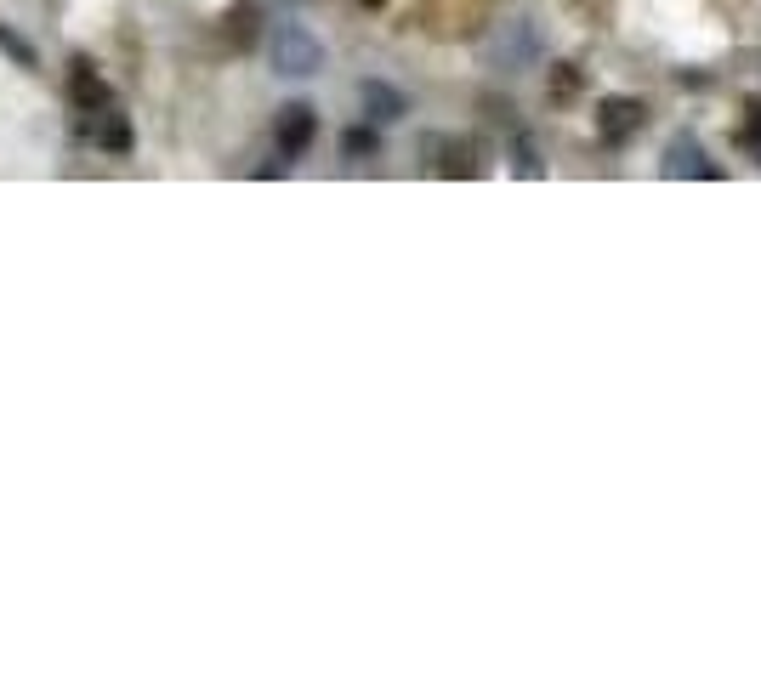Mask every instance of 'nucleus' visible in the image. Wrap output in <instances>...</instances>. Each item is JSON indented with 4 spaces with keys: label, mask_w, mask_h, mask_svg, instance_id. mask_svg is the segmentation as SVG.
Segmentation results:
<instances>
[{
    "label": "nucleus",
    "mask_w": 761,
    "mask_h": 681,
    "mask_svg": "<svg viewBox=\"0 0 761 681\" xmlns=\"http://www.w3.org/2000/svg\"><path fill=\"white\" fill-rule=\"evenodd\" d=\"M512 171H523V176H540L546 165H540V154H534V142H517L512 148Z\"/></svg>",
    "instance_id": "9"
},
{
    "label": "nucleus",
    "mask_w": 761,
    "mask_h": 681,
    "mask_svg": "<svg viewBox=\"0 0 761 681\" xmlns=\"http://www.w3.org/2000/svg\"><path fill=\"white\" fill-rule=\"evenodd\" d=\"M534 52H540V35H534V23H529V18L517 23L506 40H500V63H512V57H517V63H529Z\"/></svg>",
    "instance_id": "6"
},
{
    "label": "nucleus",
    "mask_w": 761,
    "mask_h": 681,
    "mask_svg": "<svg viewBox=\"0 0 761 681\" xmlns=\"http://www.w3.org/2000/svg\"><path fill=\"white\" fill-rule=\"evenodd\" d=\"M279 6H290V0H279Z\"/></svg>",
    "instance_id": "11"
},
{
    "label": "nucleus",
    "mask_w": 761,
    "mask_h": 681,
    "mask_svg": "<svg viewBox=\"0 0 761 681\" xmlns=\"http://www.w3.org/2000/svg\"><path fill=\"white\" fill-rule=\"evenodd\" d=\"M0 52L12 57L18 69H35V63H40V57H35V46H29V40H23L18 29H12V23H0Z\"/></svg>",
    "instance_id": "7"
},
{
    "label": "nucleus",
    "mask_w": 761,
    "mask_h": 681,
    "mask_svg": "<svg viewBox=\"0 0 761 681\" xmlns=\"http://www.w3.org/2000/svg\"><path fill=\"white\" fill-rule=\"evenodd\" d=\"M313 131H319V114H313L307 103L279 108V154H284V159H301V154H307Z\"/></svg>",
    "instance_id": "3"
},
{
    "label": "nucleus",
    "mask_w": 761,
    "mask_h": 681,
    "mask_svg": "<svg viewBox=\"0 0 761 681\" xmlns=\"http://www.w3.org/2000/svg\"><path fill=\"white\" fill-rule=\"evenodd\" d=\"M637 125H642V103H631V97L602 103V137H608V142H625Z\"/></svg>",
    "instance_id": "5"
},
{
    "label": "nucleus",
    "mask_w": 761,
    "mask_h": 681,
    "mask_svg": "<svg viewBox=\"0 0 761 681\" xmlns=\"http://www.w3.org/2000/svg\"><path fill=\"white\" fill-rule=\"evenodd\" d=\"M665 176H716V165H710V154L693 137H676L665 148Z\"/></svg>",
    "instance_id": "4"
},
{
    "label": "nucleus",
    "mask_w": 761,
    "mask_h": 681,
    "mask_svg": "<svg viewBox=\"0 0 761 681\" xmlns=\"http://www.w3.org/2000/svg\"><path fill=\"white\" fill-rule=\"evenodd\" d=\"M267 63H273V74H284V80H307V74L324 69V46H319L313 29L279 23V29L267 35Z\"/></svg>",
    "instance_id": "1"
},
{
    "label": "nucleus",
    "mask_w": 761,
    "mask_h": 681,
    "mask_svg": "<svg viewBox=\"0 0 761 681\" xmlns=\"http://www.w3.org/2000/svg\"><path fill=\"white\" fill-rule=\"evenodd\" d=\"M358 103H364V120L370 125H398L409 114L404 91L387 86V80H364V86H358Z\"/></svg>",
    "instance_id": "2"
},
{
    "label": "nucleus",
    "mask_w": 761,
    "mask_h": 681,
    "mask_svg": "<svg viewBox=\"0 0 761 681\" xmlns=\"http://www.w3.org/2000/svg\"><path fill=\"white\" fill-rule=\"evenodd\" d=\"M97 142H103L108 154H125L131 148V131H125V120H103L97 125Z\"/></svg>",
    "instance_id": "8"
},
{
    "label": "nucleus",
    "mask_w": 761,
    "mask_h": 681,
    "mask_svg": "<svg viewBox=\"0 0 761 681\" xmlns=\"http://www.w3.org/2000/svg\"><path fill=\"white\" fill-rule=\"evenodd\" d=\"M341 148H347L353 159H370V154H375V131H347V137H341Z\"/></svg>",
    "instance_id": "10"
}]
</instances>
